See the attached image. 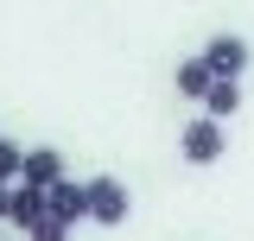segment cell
<instances>
[{
    "label": "cell",
    "instance_id": "cell-1",
    "mask_svg": "<svg viewBox=\"0 0 254 241\" xmlns=\"http://www.w3.org/2000/svg\"><path fill=\"white\" fill-rule=\"evenodd\" d=\"M222 152H229V127H222V120L197 115V120L178 127V159H185V165H216Z\"/></svg>",
    "mask_w": 254,
    "mask_h": 241
},
{
    "label": "cell",
    "instance_id": "cell-2",
    "mask_svg": "<svg viewBox=\"0 0 254 241\" xmlns=\"http://www.w3.org/2000/svg\"><path fill=\"white\" fill-rule=\"evenodd\" d=\"M83 190H89V222H95V229H121V222H127L133 197H127V184L115 178V172H95V178H83Z\"/></svg>",
    "mask_w": 254,
    "mask_h": 241
},
{
    "label": "cell",
    "instance_id": "cell-3",
    "mask_svg": "<svg viewBox=\"0 0 254 241\" xmlns=\"http://www.w3.org/2000/svg\"><path fill=\"white\" fill-rule=\"evenodd\" d=\"M197 58L210 63V76H229V83H242V70L254 63V51H248V38H242V32H216V38H210Z\"/></svg>",
    "mask_w": 254,
    "mask_h": 241
},
{
    "label": "cell",
    "instance_id": "cell-4",
    "mask_svg": "<svg viewBox=\"0 0 254 241\" xmlns=\"http://www.w3.org/2000/svg\"><path fill=\"white\" fill-rule=\"evenodd\" d=\"M45 216H51V222H64V229L89 222V190H83L76 178H58L51 190H45Z\"/></svg>",
    "mask_w": 254,
    "mask_h": 241
},
{
    "label": "cell",
    "instance_id": "cell-5",
    "mask_svg": "<svg viewBox=\"0 0 254 241\" xmlns=\"http://www.w3.org/2000/svg\"><path fill=\"white\" fill-rule=\"evenodd\" d=\"M58 178H70V172H64V152H58V146H32V152H26V165H19V184H32V190H51Z\"/></svg>",
    "mask_w": 254,
    "mask_h": 241
},
{
    "label": "cell",
    "instance_id": "cell-6",
    "mask_svg": "<svg viewBox=\"0 0 254 241\" xmlns=\"http://www.w3.org/2000/svg\"><path fill=\"white\" fill-rule=\"evenodd\" d=\"M6 222H13V229H32V222H45V190H32V184H13V190H6Z\"/></svg>",
    "mask_w": 254,
    "mask_h": 241
},
{
    "label": "cell",
    "instance_id": "cell-7",
    "mask_svg": "<svg viewBox=\"0 0 254 241\" xmlns=\"http://www.w3.org/2000/svg\"><path fill=\"white\" fill-rule=\"evenodd\" d=\"M172 83H178V95H185V102H203L216 76H210V63H203V58H178V70H172Z\"/></svg>",
    "mask_w": 254,
    "mask_h": 241
},
{
    "label": "cell",
    "instance_id": "cell-8",
    "mask_svg": "<svg viewBox=\"0 0 254 241\" xmlns=\"http://www.w3.org/2000/svg\"><path fill=\"white\" fill-rule=\"evenodd\" d=\"M235 108H242V83L216 76V83H210V95H203V115H210V120H229Z\"/></svg>",
    "mask_w": 254,
    "mask_h": 241
},
{
    "label": "cell",
    "instance_id": "cell-9",
    "mask_svg": "<svg viewBox=\"0 0 254 241\" xmlns=\"http://www.w3.org/2000/svg\"><path fill=\"white\" fill-rule=\"evenodd\" d=\"M19 165H26V146L0 140V190H6V184H19Z\"/></svg>",
    "mask_w": 254,
    "mask_h": 241
},
{
    "label": "cell",
    "instance_id": "cell-10",
    "mask_svg": "<svg viewBox=\"0 0 254 241\" xmlns=\"http://www.w3.org/2000/svg\"><path fill=\"white\" fill-rule=\"evenodd\" d=\"M26 241H70V229H64V222H51V216H45V222H32V229H26Z\"/></svg>",
    "mask_w": 254,
    "mask_h": 241
},
{
    "label": "cell",
    "instance_id": "cell-11",
    "mask_svg": "<svg viewBox=\"0 0 254 241\" xmlns=\"http://www.w3.org/2000/svg\"><path fill=\"white\" fill-rule=\"evenodd\" d=\"M6 190H13V184H6ZM6 190H0V222H6Z\"/></svg>",
    "mask_w": 254,
    "mask_h": 241
}]
</instances>
